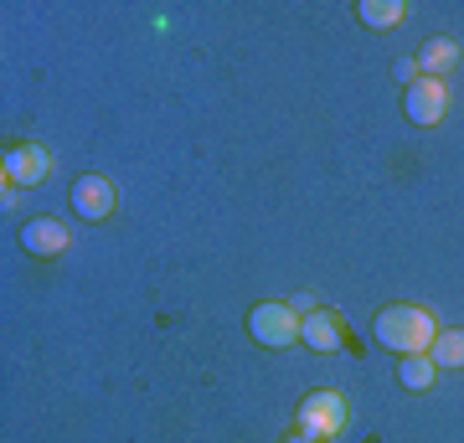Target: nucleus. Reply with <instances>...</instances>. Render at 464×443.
<instances>
[{
	"label": "nucleus",
	"instance_id": "obj_1",
	"mask_svg": "<svg viewBox=\"0 0 464 443\" xmlns=\"http://www.w3.org/2000/svg\"><path fill=\"white\" fill-rule=\"evenodd\" d=\"M372 335L398 356H429L433 341H439V320L423 304H382Z\"/></svg>",
	"mask_w": 464,
	"mask_h": 443
},
{
	"label": "nucleus",
	"instance_id": "obj_2",
	"mask_svg": "<svg viewBox=\"0 0 464 443\" xmlns=\"http://www.w3.org/2000/svg\"><path fill=\"white\" fill-rule=\"evenodd\" d=\"M295 428L315 433V438H341L351 428V397L341 387H315V392L299 397V412H295Z\"/></svg>",
	"mask_w": 464,
	"mask_h": 443
},
{
	"label": "nucleus",
	"instance_id": "obj_3",
	"mask_svg": "<svg viewBox=\"0 0 464 443\" xmlns=\"http://www.w3.org/2000/svg\"><path fill=\"white\" fill-rule=\"evenodd\" d=\"M299 330H304V320H299L295 304H284V299H264V304L248 310V335H253V345H264V351H289V345L299 341Z\"/></svg>",
	"mask_w": 464,
	"mask_h": 443
},
{
	"label": "nucleus",
	"instance_id": "obj_4",
	"mask_svg": "<svg viewBox=\"0 0 464 443\" xmlns=\"http://www.w3.org/2000/svg\"><path fill=\"white\" fill-rule=\"evenodd\" d=\"M402 114H408V124H418V130L444 124V114H449L444 82H439V78H418L413 88H402Z\"/></svg>",
	"mask_w": 464,
	"mask_h": 443
},
{
	"label": "nucleus",
	"instance_id": "obj_5",
	"mask_svg": "<svg viewBox=\"0 0 464 443\" xmlns=\"http://www.w3.org/2000/svg\"><path fill=\"white\" fill-rule=\"evenodd\" d=\"M72 212L83 217V222H103V217H114V201H119V191H114V181L109 176H99V170H88V176H78L72 181Z\"/></svg>",
	"mask_w": 464,
	"mask_h": 443
},
{
	"label": "nucleus",
	"instance_id": "obj_6",
	"mask_svg": "<svg viewBox=\"0 0 464 443\" xmlns=\"http://www.w3.org/2000/svg\"><path fill=\"white\" fill-rule=\"evenodd\" d=\"M47 176H52V149L47 145L21 140V145L5 149V181L11 186H42Z\"/></svg>",
	"mask_w": 464,
	"mask_h": 443
},
{
	"label": "nucleus",
	"instance_id": "obj_7",
	"mask_svg": "<svg viewBox=\"0 0 464 443\" xmlns=\"http://www.w3.org/2000/svg\"><path fill=\"white\" fill-rule=\"evenodd\" d=\"M67 227L57 222V217H32L26 227H21V247L32 253V258H63L67 253Z\"/></svg>",
	"mask_w": 464,
	"mask_h": 443
},
{
	"label": "nucleus",
	"instance_id": "obj_8",
	"mask_svg": "<svg viewBox=\"0 0 464 443\" xmlns=\"http://www.w3.org/2000/svg\"><path fill=\"white\" fill-rule=\"evenodd\" d=\"M299 341L310 345V351H341L351 335H346V320H341L335 310H315V314H304V330H299Z\"/></svg>",
	"mask_w": 464,
	"mask_h": 443
},
{
	"label": "nucleus",
	"instance_id": "obj_9",
	"mask_svg": "<svg viewBox=\"0 0 464 443\" xmlns=\"http://www.w3.org/2000/svg\"><path fill=\"white\" fill-rule=\"evenodd\" d=\"M454 67H459V42L454 36H429L423 52H418V78L444 82V72H454Z\"/></svg>",
	"mask_w": 464,
	"mask_h": 443
},
{
	"label": "nucleus",
	"instance_id": "obj_10",
	"mask_svg": "<svg viewBox=\"0 0 464 443\" xmlns=\"http://www.w3.org/2000/svg\"><path fill=\"white\" fill-rule=\"evenodd\" d=\"M398 381H402V392H429L433 381H439V366H433V356H402Z\"/></svg>",
	"mask_w": 464,
	"mask_h": 443
},
{
	"label": "nucleus",
	"instance_id": "obj_11",
	"mask_svg": "<svg viewBox=\"0 0 464 443\" xmlns=\"http://www.w3.org/2000/svg\"><path fill=\"white\" fill-rule=\"evenodd\" d=\"M356 16H362V26H372V32H387V26H398V21L408 16V5H402V0H362Z\"/></svg>",
	"mask_w": 464,
	"mask_h": 443
},
{
	"label": "nucleus",
	"instance_id": "obj_12",
	"mask_svg": "<svg viewBox=\"0 0 464 443\" xmlns=\"http://www.w3.org/2000/svg\"><path fill=\"white\" fill-rule=\"evenodd\" d=\"M429 356L439 371H459L464 366V330H439V341H433Z\"/></svg>",
	"mask_w": 464,
	"mask_h": 443
},
{
	"label": "nucleus",
	"instance_id": "obj_13",
	"mask_svg": "<svg viewBox=\"0 0 464 443\" xmlns=\"http://www.w3.org/2000/svg\"><path fill=\"white\" fill-rule=\"evenodd\" d=\"M392 72H398L402 88H413V82H418V57H398V63H392Z\"/></svg>",
	"mask_w": 464,
	"mask_h": 443
},
{
	"label": "nucleus",
	"instance_id": "obj_14",
	"mask_svg": "<svg viewBox=\"0 0 464 443\" xmlns=\"http://www.w3.org/2000/svg\"><path fill=\"white\" fill-rule=\"evenodd\" d=\"M284 443H325V438H315V433H304V428H295V433H284Z\"/></svg>",
	"mask_w": 464,
	"mask_h": 443
}]
</instances>
